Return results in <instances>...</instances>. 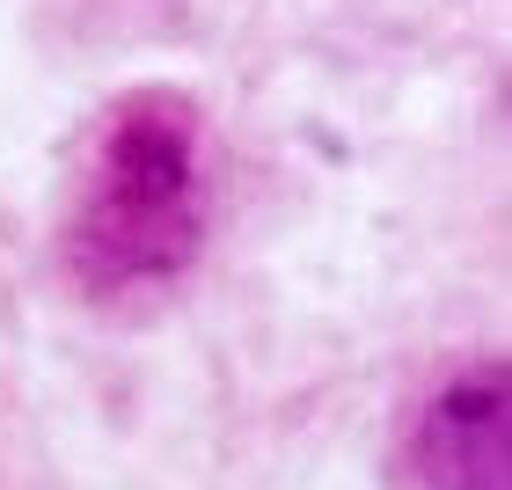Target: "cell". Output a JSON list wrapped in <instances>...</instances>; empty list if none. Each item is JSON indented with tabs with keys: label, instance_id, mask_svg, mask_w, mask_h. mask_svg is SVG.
I'll list each match as a JSON object with an SVG mask.
<instances>
[{
	"label": "cell",
	"instance_id": "cell-2",
	"mask_svg": "<svg viewBox=\"0 0 512 490\" xmlns=\"http://www.w3.org/2000/svg\"><path fill=\"white\" fill-rule=\"evenodd\" d=\"M512 373L505 359L461 366L425 403L410 461L425 490H512Z\"/></svg>",
	"mask_w": 512,
	"mask_h": 490
},
{
	"label": "cell",
	"instance_id": "cell-1",
	"mask_svg": "<svg viewBox=\"0 0 512 490\" xmlns=\"http://www.w3.org/2000/svg\"><path fill=\"white\" fill-rule=\"evenodd\" d=\"M198 147L183 88H132L103 110L59 220V264L88 300H125L191 271L205 242Z\"/></svg>",
	"mask_w": 512,
	"mask_h": 490
}]
</instances>
